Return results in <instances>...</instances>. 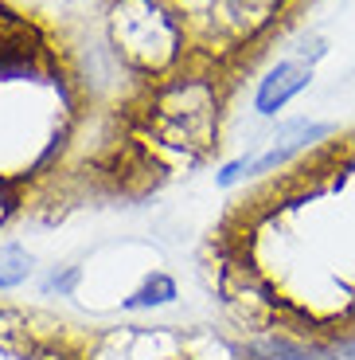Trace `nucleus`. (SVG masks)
<instances>
[{
    "label": "nucleus",
    "instance_id": "nucleus-3",
    "mask_svg": "<svg viewBox=\"0 0 355 360\" xmlns=\"http://www.w3.org/2000/svg\"><path fill=\"white\" fill-rule=\"evenodd\" d=\"M289 4L293 0H219L211 16L187 36V44L207 63H219L227 55H239L257 39H266L285 20Z\"/></svg>",
    "mask_w": 355,
    "mask_h": 360
},
{
    "label": "nucleus",
    "instance_id": "nucleus-8",
    "mask_svg": "<svg viewBox=\"0 0 355 360\" xmlns=\"http://www.w3.org/2000/svg\"><path fill=\"white\" fill-rule=\"evenodd\" d=\"M47 337L36 329V321L24 309L0 306V356L8 360H36V352L43 349Z\"/></svg>",
    "mask_w": 355,
    "mask_h": 360
},
{
    "label": "nucleus",
    "instance_id": "nucleus-15",
    "mask_svg": "<svg viewBox=\"0 0 355 360\" xmlns=\"http://www.w3.org/2000/svg\"><path fill=\"white\" fill-rule=\"evenodd\" d=\"M168 360H192V356H187V352H176V356H168Z\"/></svg>",
    "mask_w": 355,
    "mask_h": 360
},
{
    "label": "nucleus",
    "instance_id": "nucleus-9",
    "mask_svg": "<svg viewBox=\"0 0 355 360\" xmlns=\"http://www.w3.org/2000/svg\"><path fill=\"white\" fill-rule=\"evenodd\" d=\"M176 297H180L176 278L164 274V270H152V274L141 278V286L133 294L121 297V309H129V314H152V309H168Z\"/></svg>",
    "mask_w": 355,
    "mask_h": 360
},
{
    "label": "nucleus",
    "instance_id": "nucleus-14",
    "mask_svg": "<svg viewBox=\"0 0 355 360\" xmlns=\"http://www.w3.org/2000/svg\"><path fill=\"white\" fill-rule=\"evenodd\" d=\"M328 55V39L324 36H304L301 39V47L293 51V59H301V63H309V67H316L320 59Z\"/></svg>",
    "mask_w": 355,
    "mask_h": 360
},
{
    "label": "nucleus",
    "instance_id": "nucleus-1",
    "mask_svg": "<svg viewBox=\"0 0 355 360\" xmlns=\"http://www.w3.org/2000/svg\"><path fill=\"white\" fill-rule=\"evenodd\" d=\"M137 141L156 157L164 169L168 161L199 165L219 145L222 122V90L211 71H184L149 86V98L137 117Z\"/></svg>",
    "mask_w": 355,
    "mask_h": 360
},
{
    "label": "nucleus",
    "instance_id": "nucleus-12",
    "mask_svg": "<svg viewBox=\"0 0 355 360\" xmlns=\"http://www.w3.org/2000/svg\"><path fill=\"white\" fill-rule=\"evenodd\" d=\"M242 180H250V153L234 157V161H227L219 172H215V184H219V188H234V184H242Z\"/></svg>",
    "mask_w": 355,
    "mask_h": 360
},
{
    "label": "nucleus",
    "instance_id": "nucleus-11",
    "mask_svg": "<svg viewBox=\"0 0 355 360\" xmlns=\"http://www.w3.org/2000/svg\"><path fill=\"white\" fill-rule=\"evenodd\" d=\"M79 282H82V266H74V262H62V266H55L51 274L43 278V290H47V294H59V297H74Z\"/></svg>",
    "mask_w": 355,
    "mask_h": 360
},
{
    "label": "nucleus",
    "instance_id": "nucleus-6",
    "mask_svg": "<svg viewBox=\"0 0 355 360\" xmlns=\"http://www.w3.org/2000/svg\"><path fill=\"white\" fill-rule=\"evenodd\" d=\"M242 360H340L336 341L316 329H266L242 341Z\"/></svg>",
    "mask_w": 355,
    "mask_h": 360
},
{
    "label": "nucleus",
    "instance_id": "nucleus-5",
    "mask_svg": "<svg viewBox=\"0 0 355 360\" xmlns=\"http://www.w3.org/2000/svg\"><path fill=\"white\" fill-rule=\"evenodd\" d=\"M336 134H340V126H332V122H309V117L281 122L274 129V137L266 141V149L250 153V176H274L277 169L301 161L304 153H316L320 145Z\"/></svg>",
    "mask_w": 355,
    "mask_h": 360
},
{
    "label": "nucleus",
    "instance_id": "nucleus-2",
    "mask_svg": "<svg viewBox=\"0 0 355 360\" xmlns=\"http://www.w3.org/2000/svg\"><path fill=\"white\" fill-rule=\"evenodd\" d=\"M106 39L125 71L145 82H160L184 67L187 27L172 12L168 0H109L106 4Z\"/></svg>",
    "mask_w": 355,
    "mask_h": 360
},
{
    "label": "nucleus",
    "instance_id": "nucleus-13",
    "mask_svg": "<svg viewBox=\"0 0 355 360\" xmlns=\"http://www.w3.org/2000/svg\"><path fill=\"white\" fill-rule=\"evenodd\" d=\"M16 207H20V180L0 176V227L16 216Z\"/></svg>",
    "mask_w": 355,
    "mask_h": 360
},
{
    "label": "nucleus",
    "instance_id": "nucleus-7",
    "mask_svg": "<svg viewBox=\"0 0 355 360\" xmlns=\"http://www.w3.org/2000/svg\"><path fill=\"white\" fill-rule=\"evenodd\" d=\"M312 71H316V67L301 63L293 55L277 59L254 86V114L257 117H277L289 102H297L304 90L312 86Z\"/></svg>",
    "mask_w": 355,
    "mask_h": 360
},
{
    "label": "nucleus",
    "instance_id": "nucleus-4",
    "mask_svg": "<svg viewBox=\"0 0 355 360\" xmlns=\"http://www.w3.org/2000/svg\"><path fill=\"white\" fill-rule=\"evenodd\" d=\"M219 297L227 317L239 329H246V337L301 321V309L289 306L250 259H227L219 266Z\"/></svg>",
    "mask_w": 355,
    "mask_h": 360
},
{
    "label": "nucleus",
    "instance_id": "nucleus-10",
    "mask_svg": "<svg viewBox=\"0 0 355 360\" xmlns=\"http://www.w3.org/2000/svg\"><path fill=\"white\" fill-rule=\"evenodd\" d=\"M36 274V255L20 243L0 247V290H20L27 278Z\"/></svg>",
    "mask_w": 355,
    "mask_h": 360
}]
</instances>
